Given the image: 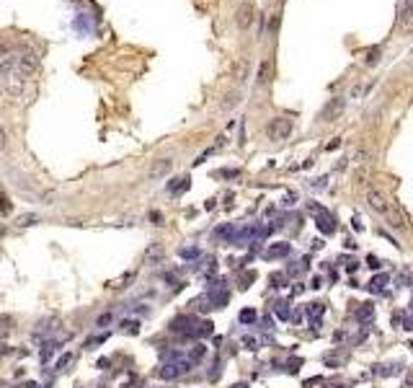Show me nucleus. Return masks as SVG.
<instances>
[{"label": "nucleus", "mask_w": 413, "mask_h": 388, "mask_svg": "<svg viewBox=\"0 0 413 388\" xmlns=\"http://www.w3.org/2000/svg\"><path fill=\"white\" fill-rule=\"evenodd\" d=\"M292 130H295V122L289 116H277V119H271L269 127H266V138L271 142H282L287 140L289 135H292Z\"/></svg>", "instance_id": "obj_1"}, {"label": "nucleus", "mask_w": 413, "mask_h": 388, "mask_svg": "<svg viewBox=\"0 0 413 388\" xmlns=\"http://www.w3.org/2000/svg\"><path fill=\"white\" fill-rule=\"evenodd\" d=\"M344 109H346V98L344 96H336V98H331L326 104L323 109H320L318 119H320V122H333V119H339L344 114Z\"/></svg>", "instance_id": "obj_2"}, {"label": "nucleus", "mask_w": 413, "mask_h": 388, "mask_svg": "<svg viewBox=\"0 0 413 388\" xmlns=\"http://www.w3.org/2000/svg\"><path fill=\"white\" fill-rule=\"evenodd\" d=\"M36 68H39V57L34 54V52H26L18 62H16V78L18 80H26V78H31L34 72H36Z\"/></svg>", "instance_id": "obj_3"}, {"label": "nucleus", "mask_w": 413, "mask_h": 388, "mask_svg": "<svg viewBox=\"0 0 413 388\" xmlns=\"http://www.w3.org/2000/svg\"><path fill=\"white\" fill-rule=\"evenodd\" d=\"M173 171V160L171 158H158V160H152V166L147 168V178L150 182H158V178L168 176Z\"/></svg>", "instance_id": "obj_4"}, {"label": "nucleus", "mask_w": 413, "mask_h": 388, "mask_svg": "<svg viewBox=\"0 0 413 388\" xmlns=\"http://www.w3.org/2000/svg\"><path fill=\"white\" fill-rule=\"evenodd\" d=\"M235 24L240 32H246V28L253 24V6L251 3H240L238 10H235Z\"/></svg>", "instance_id": "obj_5"}, {"label": "nucleus", "mask_w": 413, "mask_h": 388, "mask_svg": "<svg viewBox=\"0 0 413 388\" xmlns=\"http://www.w3.org/2000/svg\"><path fill=\"white\" fill-rule=\"evenodd\" d=\"M367 204H370V207H372L375 212H382V215H385V212L390 210L388 200L382 197V194H380L377 189H370V192H367Z\"/></svg>", "instance_id": "obj_6"}, {"label": "nucleus", "mask_w": 413, "mask_h": 388, "mask_svg": "<svg viewBox=\"0 0 413 388\" xmlns=\"http://www.w3.org/2000/svg\"><path fill=\"white\" fill-rule=\"evenodd\" d=\"M289 251H292V246H289V244H274V246L266 248L264 256H266V259H282V256H287Z\"/></svg>", "instance_id": "obj_7"}, {"label": "nucleus", "mask_w": 413, "mask_h": 388, "mask_svg": "<svg viewBox=\"0 0 413 388\" xmlns=\"http://www.w3.org/2000/svg\"><path fill=\"white\" fill-rule=\"evenodd\" d=\"M238 104H240V94H238V91H230V94H227V96L222 98L220 106H222V112H230V109H235V106H238Z\"/></svg>", "instance_id": "obj_8"}, {"label": "nucleus", "mask_w": 413, "mask_h": 388, "mask_svg": "<svg viewBox=\"0 0 413 388\" xmlns=\"http://www.w3.org/2000/svg\"><path fill=\"white\" fill-rule=\"evenodd\" d=\"M318 228L323 230V233H333V230H336V222H333V218H328V215H320V218H318Z\"/></svg>", "instance_id": "obj_9"}, {"label": "nucleus", "mask_w": 413, "mask_h": 388, "mask_svg": "<svg viewBox=\"0 0 413 388\" xmlns=\"http://www.w3.org/2000/svg\"><path fill=\"white\" fill-rule=\"evenodd\" d=\"M385 215H388V220H390V226H395V228H406V220H403V215L398 212V210H388Z\"/></svg>", "instance_id": "obj_10"}, {"label": "nucleus", "mask_w": 413, "mask_h": 388, "mask_svg": "<svg viewBox=\"0 0 413 388\" xmlns=\"http://www.w3.org/2000/svg\"><path fill=\"white\" fill-rule=\"evenodd\" d=\"M269 72H271V65H269V60H264L261 68H258V86H264L269 80Z\"/></svg>", "instance_id": "obj_11"}, {"label": "nucleus", "mask_w": 413, "mask_h": 388, "mask_svg": "<svg viewBox=\"0 0 413 388\" xmlns=\"http://www.w3.org/2000/svg\"><path fill=\"white\" fill-rule=\"evenodd\" d=\"M390 282V274H377V277H372L370 280V288H375V290H382Z\"/></svg>", "instance_id": "obj_12"}, {"label": "nucleus", "mask_w": 413, "mask_h": 388, "mask_svg": "<svg viewBox=\"0 0 413 388\" xmlns=\"http://www.w3.org/2000/svg\"><path fill=\"white\" fill-rule=\"evenodd\" d=\"M323 310H326L323 303H313V306L308 308V316H313V324H318V318L323 316Z\"/></svg>", "instance_id": "obj_13"}, {"label": "nucleus", "mask_w": 413, "mask_h": 388, "mask_svg": "<svg viewBox=\"0 0 413 388\" xmlns=\"http://www.w3.org/2000/svg\"><path fill=\"white\" fill-rule=\"evenodd\" d=\"M357 318H359V321H370V318H375V308H372V306L359 308V310H357Z\"/></svg>", "instance_id": "obj_14"}, {"label": "nucleus", "mask_w": 413, "mask_h": 388, "mask_svg": "<svg viewBox=\"0 0 413 388\" xmlns=\"http://www.w3.org/2000/svg\"><path fill=\"white\" fill-rule=\"evenodd\" d=\"M178 376V365H165L163 370H160V378H165V380H171V378H176Z\"/></svg>", "instance_id": "obj_15"}, {"label": "nucleus", "mask_w": 413, "mask_h": 388, "mask_svg": "<svg viewBox=\"0 0 413 388\" xmlns=\"http://www.w3.org/2000/svg\"><path fill=\"white\" fill-rule=\"evenodd\" d=\"M36 220H39L36 215H21L18 218V228H28V226H34Z\"/></svg>", "instance_id": "obj_16"}, {"label": "nucleus", "mask_w": 413, "mask_h": 388, "mask_svg": "<svg viewBox=\"0 0 413 388\" xmlns=\"http://www.w3.org/2000/svg\"><path fill=\"white\" fill-rule=\"evenodd\" d=\"M181 256L183 259H196L199 256V248H181Z\"/></svg>", "instance_id": "obj_17"}, {"label": "nucleus", "mask_w": 413, "mask_h": 388, "mask_svg": "<svg viewBox=\"0 0 413 388\" xmlns=\"http://www.w3.org/2000/svg\"><path fill=\"white\" fill-rule=\"evenodd\" d=\"M240 321H243V324L256 321V310H243V313H240Z\"/></svg>", "instance_id": "obj_18"}, {"label": "nucleus", "mask_w": 413, "mask_h": 388, "mask_svg": "<svg viewBox=\"0 0 413 388\" xmlns=\"http://www.w3.org/2000/svg\"><path fill=\"white\" fill-rule=\"evenodd\" d=\"M411 21V0H403V24Z\"/></svg>", "instance_id": "obj_19"}, {"label": "nucleus", "mask_w": 413, "mask_h": 388, "mask_svg": "<svg viewBox=\"0 0 413 388\" xmlns=\"http://www.w3.org/2000/svg\"><path fill=\"white\" fill-rule=\"evenodd\" d=\"M277 306H279V308H277V313H279V318H284V321H287V318H289V310H287V303H277Z\"/></svg>", "instance_id": "obj_20"}, {"label": "nucleus", "mask_w": 413, "mask_h": 388, "mask_svg": "<svg viewBox=\"0 0 413 388\" xmlns=\"http://www.w3.org/2000/svg\"><path fill=\"white\" fill-rule=\"evenodd\" d=\"M227 298H230L227 292H217V295H212V303H217V306H220V303H225V300H227Z\"/></svg>", "instance_id": "obj_21"}, {"label": "nucleus", "mask_w": 413, "mask_h": 388, "mask_svg": "<svg viewBox=\"0 0 413 388\" xmlns=\"http://www.w3.org/2000/svg\"><path fill=\"white\" fill-rule=\"evenodd\" d=\"M212 334V324L207 321V324H202V329H199V336H209Z\"/></svg>", "instance_id": "obj_22"}, {"label": "nucleus", "mask_w": 413, "mask_h": 388, "mask_svg": "<svg viewBox=\"0 0 413 388\" xmlns=\"http://www.w3.org/2000/svg\"><path fill=\"white\" fill-rule=\"evenodd\" d=\"M70 362H72V354H65V357H59V362H57V368H59V370H62V368H65V365H70Z\"/></svg>", "instance_id": "obj_23"}, {"label": "nucleus", "mask_w": 413, "mask_h": 388, "mask_svg": "<svg viewBox=\"0 0 413 388\" xmlns=\"http://www.w3.org/2000/svg\"><path fill=\"white\" fill-rule=\"evenodd\" d=\"M367 264H370V266H372V270H377V266H380V262H377V256H372V254H370V256H367Z\"/></svg>", "instance_id": "obj_24"}, {"label": "nucleus", "mask_w": 413, "mask_h": 388, "mask_svg": "<svg viewBox=\"0 0 413 388\" xmlns=\"http://www.w3.org/2000/svg\"><path fill=\"white\" fill-rule=\"evenodd\" d=\"M109 321H111V316H109V313H106V316H101V318H98V326H103V324H109Z\"/></svg>", "instance_id": "obj_25"}, {"label": "nucleus", "mask_w": 413, "mask_h": 388, "mask_svg": "<svg viewBox=\"0 0 413 388\" xmlns=\"http://www.w3.org/2000/svg\"><path fill=\"white\" fill-rule=\"evenodd\" d=\"M3 145H5V130L0 127V148H3Z\"/></svg>", "instance_id": "obj_26"}, {"label": "nucleus", "mask_w": 413, "mask_h": 388, "mask_svg": "<svg viewBox=\"0 0 413 388\" xmlns=\"http://www.w3.org/2000/svg\"><path fill=\"white\" fill-rule=\"evenodd\" d=\"M235 388H246V386H243V383H238V386H235Z\"/></svg>", "instance_id": "obj_27"}, {"label": "nucleus", "mask_w": 413, "mask_h": 388, "mask_svg": "<svg viewBox=\"0 0 413 388\" xmlns=\"http://www.w3.org/2000/svg\"><path fill=\"white\" fill-rule=\"evenodd\" d=\"M279 3H284V0H279Z\"/></svg>", "instance_id": "obj_28"}]
</instances>
